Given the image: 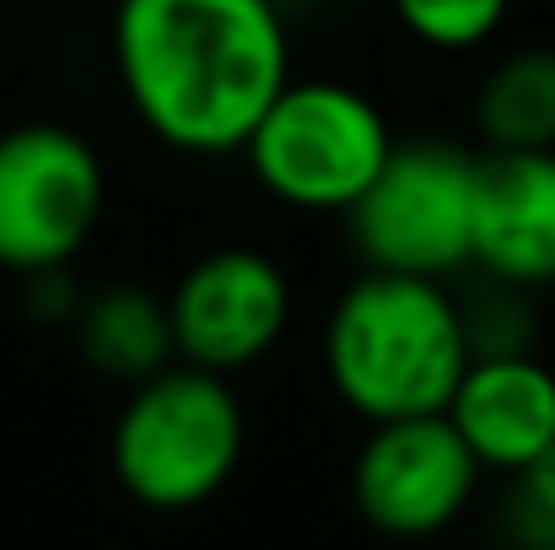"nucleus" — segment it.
<instances>
[{
  "instance_id": "nucleus-1",
  "label": "nucleus",
  "mask_w": 555,
  "mask_h": 550,
  "mask_svg": "<svg viewBox=\"0 0 555 550\" xmlns=\"http://www.w3.org/2000/svg\"><path fill=\"white\" fill-rule=\"evenodd\" d=\"M114 81L135 125L173 157H237L297 71L281 0H119Z\"/></svg>"
},
{
  "instance_id": "nucleus-2",
  "label": "nucleus",
  "mask_w": 555,
  "mask_h": 550,
  "mask_svg": "<svg viewBox=\"0 0 555 550\" xmlns=\"http://www.w3.org/2000/svg\"><path fill=\"white\" fill-rule=\"evenodd\" d=\"M319 357L340 405L367 426L448 410L469 367L453 281L357 270L324 314Z\"/></svg>"
},
{
  "instance_id": "nucleus-3",
  "label": "nucleus",
  "mask_w": 555,
  "mask_h": 550,
  "mask_svg": "<svg viewBox=\"0 0 555 550\" xmlns=\"http://www.w3.org/2000/svg\"><path fill=\"white\" fill-rule=\"evenodd\" d=\"M248 448V410L232 378L168 362L114 415L108 464L146 513H194L227 491Z\"/></svg>"
},
{
  "instance_id": "nucleus-4",
  "label": "nucleus",
  "mask_w": 555,
  "mask_h": 550,
  "mask_svg": "<svg viewBox=\"0 0 555 550\" xmlns=\"http://www.w3.org/2000/svg\"><path fill=\"white\" fill-rule=\"evenodd\" d=\"M383 103L346 76H286L243 141L248 179L302 216H346L393 152Z\"/></svg>"
},
{
  "instance_id": "nucleus-5",
  "label": "nucleus",
  "mask_w": 555,
  "mask_h": 550,
  "mask_svg": "<svg viewBox=\"0 0 555 550\" xmlns=\"http://www.w3.org/2000/svg\"><path fill=\"white\" fill-rule=\"evenodd\" d=\"M475 157L459 141H393L383 174L340 216L362 270L459 281L469 276L475 232Z\"/></svg>"
},
{
  "instance_id": "nucleus-6",
  "label": "nucleus",
  "mask_w": 555,
  "mask_h": 550,
  "mask_svg": "<svg viewBox=\"0 0 555 550\" xmlns=\"http://www.w3.org/2000/svg\"><path fill=\"white\" fill-rule=\"evenodd\" d=\"M103 210L108 168L81 130L60 119L0 130V270L33 276L76 265Z\"/></svg>"
},
{
  "instance_id": "nucleus-7",
  "label": "nucleus",
  "mask_w": 555,
  "mask_h": 550,
  "mask_svg": "<svg viewBox=\"0 0 555 550\" xmlns=\"http://www.w3.org/2000/svg\"><path fill=\"white\" fill-rule=\"evenodd\" d=\"M297 319L286 265L254 243H216L194 254L168 286V324L179 362L237 378L259 367Z\"/></svg>"
},
{
  "instance_id": "nucleus-8",
  "label": "nucleus",
  "mask_w": 555,
  "mask_h": 550,
  "mask_svg": "<svg viewBox=\"0 0 555 550\" xmlns=\"http://www.w3.org/2000/svg\"><path fill=\"white\" fill-rule=\"evenodd\" d=\"M480 475V459L442 410L399 415L367 426L351 459V502L383 540H431L469 513Z\"/></svg>"
},
{
  "instance_id": "nucleus-9",
  "label": "nucleus",
  "mask_w": 555,
  "mask_h": 550,
  "mask_svg": "<svg viewBox=\"0 0 555 550\" xmlns=\"http://www.w3.org/2000/svg\"><path fill=\"white\" fill-rule=\"evenodd\" d=\"M469 276H486L518 292L555 286V152H480L475 157Z\"/></svg>"
},
{
  "instance_id": "nucleus-10",
  "label": "nucleus",
  "mask_w": 555,
  "mask_h": 550,
  "mask_svg": "<svg viewBox=\"0 0 555 550\" xmlns=\"http://www.w3.org/2000/svg\"><path fill=\"white\" fill-rule=\"evenodd\" d=\"M442 415L486 475H513L555 448V367L540 351L469 357Z\"/></svg>"
},
{
  "instance_id": "nucleus-11",
  "label": "nucleus",
  "mask_w": 555,
  "mask_h": 550,
  "mask_svg": "<svg viewBox=\"0 0 555 550\" xmlns=\"http://www.w3.org/2000/svg\"><path fill=\"white\" fill-rule=\"evenodd\" d=\"M70 335H76L81 362L125 388L179 362L173 324H168V292H157L146 281H103V286L81 292Z\"/></svg>"
},
{
  "instance_id": "nucleus-12",
  "label": "nucleus",
  "mask_w": 555,
  "mask_h": 550,
  "mask_svg": "<svg viewBox=\"0 0 555 550\" xmlns=\"http://www.w3.org/2000/svg\"><path fill=\"white\" fill-rule=\"evenodd\" d=\"M486 152H555V43L502 49L475 87Z\"/></svg>"
},
{
  "instance_id": "nucleus-13",
  "label": "nucleus",
  "mask_w": 555,
  "mask_h": 550,
  "mask_svg": "<svg viewBox=\"0 0 555 550\" xmlns=\"http://www.w3.org/2000/svg\"><path fill=\"white\" fill-rule=\"evenodd\" d=\"M393 27L426 54H480L513 22V0H388Z\"/></svg>"
},
{
  "instance_id": "nucleus-14",
  "label": "nucleus",
  "mask_w": 555,
  "mask_h": 550,
  "mask_svg": "<svg viewBox=\"0 0 555 550\" xmlns=\"http://www.w3.org/2000/svg\"><path fill=\"white\" fill-rule=\"evenodd\" d=\"M464 308V335L469 357H513V351H540V314L534 292L469 276V292H459Z\"/></svg>"
},
{
  "instance_id": "nucleus-15",
  "label": "nucleus",
  "mask_w": 555,
  "mask_h": 550,
  "mask_svg": "<svg viewBox=\"0 0 555 550\" xmlns=\"http://www.w3.org/2000/svg\"><path fill=\"white\" fill-rule=\"evenodd\" d=\"M502 529L513 550H555V448L507 475Z\"/></svg>"
},
{
  "instance_id": "nucleus-16",
  "label": "nucleus",
  "mask_w": 555,
  "mask_h": 550,
  "mask_svg": "<svg viewBox=\"0 0 555 550\" xmlns=\"http://www.w3.org/2000/svg\"><path fill=\"white\" fill-rule=\"evenodd\" d=\"M22 281H27V314H33L38 324H70V319H76L81 286H76L70 265H60V270H33V276H22Z\"/></svg>"
},
{
  "instance_id": "nucleus-17",
  "label": "nucleus",
  "mask_w": 555,
  "mask_h": 550,
  "mask_svg": "<svg viewBox=\"0 0 555 550\" xmlns=\"http://www.w3.org/2000/svg\"><path fill=\"white\" fill-rule=\"evenodd\" d=\"M281 5H286V11H292V5H297V0H281Z\"/></svg>"
}]
</instances>
